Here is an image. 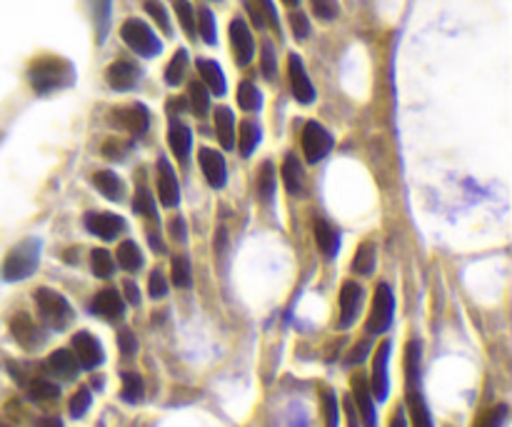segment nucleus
I'll return each mask as SVG.
<instances>
[{
    "label": "nucleus",
    "instance_id": "a211bd4d",
    "mask_svg": "<svg viewBox=\"0 0 512 427\" xmlns=\"http://www.w3.org/2000/svg\"><path fill=\"white\" fill-rule=\"evenodd\" d=\"M45 370L50 372L53 377L58 380H75L78 377V370H81V365H78V360L73 355V350H56L53 355H48L45 360Z\"/></svg>",
    "mask_w": 512,
    "mask_h": 427
},
{
    "label": "nucleus",
    "instance_id": "2f4dec72",
    "mask_svg": "<svg viewBox=\"0 0 512 427\" xmlns=\"http://www.w3.org/2000/svg\"><path fill=\"white\" fill-rule=\"evenodd\" d=\"M188 105L198 118H206L210 111V93L203 83H190L188 85Z\"/></svg>",
    "mask_w": 512,
    "mask_h": 427
},
{
    "label": "nucleus",
    "instance_id": "f704fd0d",
    "mask_svg": "<svg viewBox=\"0 0 512 427\" xmlns=\"http://www.w3.org/2000/svg\"><path fill=\"white\" fill-rule=\"evenodd\" d=\"M237 105H240L243 111H260L263 96H260V90L250 83V81H243L240 88H237Z\"/></svg>",
    "mask_w": 512,
    "mask_h": 427
},
{
    "label": "nucleus",
    "instance_id": "20e7f679",
    "mask_svg": "<svg viewBox=\"0 0 512 427\" xmlns=\"http://www.w3.org/2000/svg\"><path fill=\"white\" fill-rule=\"evenodd\" d=\"M120 35H123L125 45H130L143 58L160 56V50H163L160 38L152 33L151 26H145L138 18H128L123 23V28H120Z\"/></svg>",
    "mask_w": 512,
    "mask_h": 427
},
{
    "label": "nucleus",
    "instance_id": "a18cd8bd",
    "mask_svg": "<svg viewBox=\"0 0 512 427\" xmlns=\"http://www.w3.org/2000/svg\"><path fill=\"white\" fill-rule=\"evenodd\" d=\"M505 420H508V405H495L493 410L480 415V420H477L475 427H502Z\"/></svg>",
    "mask_w": 512,
    "mask_h": 427
},
{
    "label": "nucleus",
    "instance_id": "5fc2aeb1",
    "mask_svg": "<svg viewBox=\"0 0 512 427\" xmlns=\"http://www.w3.org/2000/svg\"><path fill=\"white\" fill-rule=\"evenodd\" d=\"M118 345H120V353H123L125 358H130V355H136V350H138V338L133 335V330H120Z\"/></svg>",
    "mask_w": 512,
    "mask_h": 427
},
{
    "label": "nucleus",
    "instance_id": "09e8293b",
    "mask_svg": "<svg viewBox=\"0 0 512 427\" xmlns=\"http://www.w3.org/2000/svg\"><path fill=\"white\" fill-rule=\"evenodd\" d=\"M322 408H325V427H337V398L330 390H322Z\"/></svg>",
    "mask_w": 512,
    "mask_h": 427
},
{
    "label": "nucleus",
    "instance_id": "ddd939ff",
    "mask_svg": "<svg viewBox=\"0 0 512 427\" xmlns=\"http://www.w3.org/2000/svg\"><path fill=\"white\" fill-rule=\"evenodd\" d=\"M158 198L166 207H175L181 203V185L178 175L173 173V166L167 163V158L158 160Z\"/></svg>",
    "mask_w": 512,
    "mask_h": 427
},
{
    "label": "nucleus",
    "instance_id": "b1692460",
    "mask_svg": "<svg viewBox=\"0 0 512 427\" xmlns=\"http://www.w3.org/2000/svg\"><path fill=\"white\" fill-rule=\"evenodd\" d=\"M215 130H218V140L225 151H233L236 145V115L230 108H218L215 111Z\"/></svg>",
    "mask_w": 512,
    "mask_h": 427
},
{
    "label": "nucleus",
    "instance_id": "e2e57ef3",
    "mask_svg": "<svg viewBox=\"0 0 512 427\" xmlns=\"http://www.w3.org/2000/svg\"><path fill=\"white\" fill-rule=\"evenodd\" d=\"M41 427H63V423L58 417H48V420H43Z\"/></svg>",
    "mask_w": 512,
    "mask_h": 427
},
{
    "label": "nucleus",
    "instance_id": "9d476101",
    "mask_svg": "<svg viewBox=\"0 0 512 427\" xmlns=\"http://www.w3.org/2000/svg\"><path fill=\"white\" fill-rule=\"evenodd\" d=\"M11 332H13L18 345H23L26 350H35V347H41L45 343V330L38 322H33V317L26 315V313H18L11 320Z\"/></svg>",
    "mask_w": 512,
    "mask_h": 427
},
{
    "label": "nucleus",
    "instance_id": "6e6552de",
    "mask_svg": "<svg viewBox=\"0 0 512 427\" xmlns=\"http://www.w3.org/2000/svg\"><path fill=\"white\" fill-rule=\"evenodd\" d=\"M303 151L307 163L315 166L332 151V136L320 123H307L303 130Z\"/></svg>",
    "mask_w": 512,
    "mask_h": 427
},
{
    "label": "nucleus",
    "instance_id": "393cba45",
    "mask_svg": "<svg viewBox=\"0 0 512 427\" xmlns=\"http://www.w3.org/2000/svg\"><path fill=\"white\" fill-rule=\"evenodd\" d=\"M93 185L97 188V193L103 195V198H108V200H120L125 193V185L123 180L118 178L112 170H100L93 175Z\"/></svg>",
    "mask_w": 512,
    "mask_h": 427
},
{
    "label": "nucleus",
    "instance_id": "052dcab7",
    "mask_svg": "<svg viewBox=\"0 0 512 427\" xmlns=\"http://www.w3.org/2000/svg\"><path fill=\"white\" fill-rule=\"evenodd\" d=\"M345 415H347V427H361V420H358L355 408H353V395L345 398Z\"/></svg>",
    "mask_w": 512,
    "mask_h": 427
},
{
    "label": "nucleus",
    "instance_id": "4468645a",
    "mask_svg": "<svg viewBox=\"0 0 512 427\" xmlns=\"http://www.w3.org/2000/svg\"><path fill=\"white\" fill-rule=\"evenodd\" d=\"M230 45H233V53H236L237 66H248L255 53V43H252V33H250L248 23L236 18L230 23Z\"/></svg>",
    "mask_w": 512,
    "mask_h": 427
},
{
    "label": "nucleus",
    "instance_id": "de8ad7c7",
    "mask_svg": "<svg viewBox=\"0 0 512 427\" xmlns=\"http://www.w3.org/2000/svg\"><path fill=\"white\" fill-rule=\"evenodd\" d=\"M310 5H313V13L318 15L320 20H335L337 13H340L337 0H310Z\"/></svg>",
    "mask_w": 512,
    "mask_h": 427
},
{
    "label": "nucleus",
    "instance_id": "412c9836",
    "mask_svg": "<svg viewBox=\"0 0 512 427\" xmlns=\"http://www.w3.org/2000/svg\"><path fill=\"white\" fill-rule=\"evenodd\" d=\"M167 145H170L173 155H175L181 163H185L188 155H190V148H193V136H190V130H188L182 123H178V120H173L170 128H167Z\"/></svg>",
    "mask_w": 512,
    "mask_h": 427
},
{
    "label": "nucleus",
    "instance_id": "3c124183",
    "mask_svg": "<svg viewBox=\"0 0 512 427\" xmlns=\"http://www.w3.org/2000/svg\"><path fill=\"white\" fill-rule=\"evenodd\" d=\"M133 210L140 213V215H148L155 221V207H152V198L151 193L145 190V188H138V195H136V200H133Z\"/></svg>",
    "mask_w": 512,
    "mask_h": 427
},
{
    "label": "nucleus",
    "instance_id": "2eb2a0df",
    "mask_svg": "<svg viewBox=\"0 0 512 427\" xmlns=\"http://www.w3.org/2000/svg\"><path fill=\"white\" fill-rule=\"evenodd\" d=\"M85 228L103 240H112L125 230V221L112 213H88L85 215Z\"/></svg>",
    "mask_w": 512,
    "mask_h": 427
},
{
    "label": "nucleus",
    "instance_id": "680f3d73",
    "mask_svg": "<svg viewBox=\"0 0 512 427\" xmlns=\"http://www.w3.org/2000/svg\"><path fill=\"white\" fill-rule=\"evenodd\" d=\"M390 427H407V420H405L402 410H395V415L390 417Z\"/></svg>",
    "mask_w": 512,
    "mask_h": 427
},
{
    "label": "nucleus",
    "instance_id": "cd10ccee",
    "mask_svg": "<svg viewBox=\"0 0 512 427\" xmlns=\"http://www.w3.org/2000/svg\"><path fill=\"white\" fill-rule=\"evenodd\" d=\"M283 178H285V188L291 195H303L305 190V175L303 166L298 163L295 155H285V166H283Z\"/></svg>",
    "mask_w": 512,
    "mask_h": 427
},
{
    "label": "nucleus",
    "instance_id": "c756f323",
    "mask_svg": "<svg viewBox=\"0 0 512 427\" xmlns=\"http://www.w3.org/2000/svg\"><path fill=\"white\" fill-rule=\"evenodd\" d=\"M115 260H118V265H120L123 270H128V273H138L140 268H143V252H140L138 243H136V240L120 243Z\"/></svg>",
    "mask_w": 512,
    "mask_h": 427
},
{
    "label": "nucleus",
    "instance_id": "4c0bfd02",
    "mask_svg": "<svg viewBox=\"0 0 512 427\" xmlns=\"http://www.w3.org/2000/svg\"><path fill=\"white\" fill-rule=\"evenodd\" d=\"M195 33H200V38L208 43V45H215V41H218V33H215V18H213V13H210L208 8H200V11H198Z\"/></svg>",
    "mask_w": 512,
    "mask_h": 427
},
{
    "label": "nucleus",
    "instance_id": "4be33fe9",
    "mask_svg": "<svg viewBox=\"0 0 512 427\" xmlns=\"http://www.w3.org/2000/svg\"><path fill=\"white\" fill-rule=\"evenodd\" d=\"M198 73L203 78V85L208 88L213 96H225V75H222L221 66L215 60H198Z\"/></svg>",
    "mask_w": 512,
    "mask_h": 427
},
{
    "label": "nucleus",
    "instance_id": "e433bc0d",
    "mask_svg": "<svg viewBox=\"0 0 512 427\" xmlns=\"http://www.w3.org/2000/svg\"><path fill=\"white\" fill-rule=\"evenodd\" d=\"M353 270L361 273V276H373L375 270V245L373 243H362L358 252H355V260H353Z\"/></svg>",
    "mask_w": 512,
    "mask_h": 427
},
{
    "label": "nucleus",
    "instance_id": "c03bdc74",
    "mask_svg": "<svg viewBox=\"0 0 512 427\" xmlns=\"http://www.w3.org/2000/svg\"><path fill=\"white\" fill-rule=\"evenodd\" d=\"M175 13L181 18V26L185 30L188 38L195 35V15H193V5L188 0H175Z\"/></svg>",
    "mask_w": 512,
    "mask_h": 427
},
{
    "label": "nucleus",
    "instance_id": "bf43d9fd",
    "mask_svg": "<svg viewBox=\"0 0 512 427\" xmlns=\"http://www.w3.org/2000/svg\"><path fill=\"white\" fill-rule=\"evenodd\" d=\"M123 288H125V300H128V303H133V305H140V290H138V285H136L133 280H125Z\"/></svg>",
    "mask_w": 512,
    "mask_h": 427
},
{
    "label": "nucleus",
    "instance_id": "7ed1b4c3",
    "mask_svg": "<svg viewBox=\"0 0 512 427\" xmlns=\"http://www.w3.org/2000/svg\"><path fill=\"white\" fill-rule=\"evenodd\" d=\"M35 303H38V310H41L43 320L56 328V330H66L70 322H73V307L68 305V300L50 288H41L35 292Z\"/></svg>",
    "mask_w": 512,
    "mask_h": 427
},
{
    "label": "nucleus",
    "instance_id": "473e14b6",
    "mask_svg": "<svg viewBox=\"0 0 512 427\" xmlns=\"http://www.w3.org/2000/svg\"><path fill=\"white\" fill-rule=\"evenodd\" d=\"M405 377L407 387H420V343L410 340L405 350Z\"/></svg>",
    "mask_w": 512,
    "mask_h": 427
},
{
    "label": "nucleus",
    "instance_id": "9b49d317",
    "mask_svg": "<svg viewBox=\"0 0 512 427\" xmlns=\"http://www.w3.org/2000/svg\"><path fill=\"white\" fill-rule=\"evenodd\" d=\"M288 78H291V90L292 96L298 103H313L315 100V88L310 83V78H307V73H305V66L300 56H291L288 58Z\"/></svg>",
    "mask_w": 512,
    "mask_h": 427
},
{
    "label": "nucleus",
    "instance_id": "37998d69",
    "mask_svg": "<svg viewBox=\"0 0 512 427\" xmlns=\"http://www.w3.org/2000/svg\"><path fill=\"white\" fill-rule=\"evenodd\" d=\"M143 5H145V11H148V15H151L152 20L160 26V30L170 35V18H167L166 5H163L160 0H145Z\"/></svg>",
    "mask_w": 512,
    "mask_h": 427
},
{
    "label": "nucleus",
    "instance_id": "bb28decb",
    "mask_svg": "<svg viewBox=\"0 0 512 427\" xmlns=\"http://www.w3.org/2000/svg\"><path fill=\"white\" fill-rule=\"evenodd\" d=\"M315 243H318L320 252L325 258H335L337 250H340V235H337V230H332V225L318 221L315 222Z\"/></svg>",
    "mask_w": 512,
    "mask_h": 427
},
{
    "label": "nucleus",
    "instance_id": "a19ab883",
    "mask_svg": "<svg viewBox=\"0 0 512 427\" xmlns=\"http://www.w3.org/2000/svg\"><path fill=\"white\" fill-rule=\"evenodd\" d=\"M185 70H188V53H185V50H178V53L173 56V60L167 63L166 83L181 85L182 78H185Z\"/></svg>",
    "mask_w": 512,
    "mask_h": 427
},
{
    "label": "nucleus",
    "instance_id": "a878e982",
    "mask_svg": "<svg viewBox=\"0 0 512 427\" xmlns=\"http://www.w3.org/2000/svg\"><path fill=\"white\" fill-rule=\"evenodd\" d=\"M248 13L252 18V23L258 28H265V26H273L275 30H280L277 26V13L273 0H248Z\"/></svg>",
    "mask_w": 512,
    "mask_h": 427
},
{
    "label": "nucleus",
    "instance_id": "f3484780",
    "mask_svg": "<svg viewBox=\"0 0 512 427\" xmlns=\"http://www.w3.org/2000/svg\"><path fill=\"white\" fill-rule=\"evenodd\" d=\"M198 160H200L203 175H206L210 185H213V188H222L225 180H228V167H225V160H222L221 152L213 151V148H200Z\"/></svg>",
    "mask_w": 512,
    "mask_h": 427
},
{
    "label": "nucleus",
    "instance_id": "6ab92c4d",
    "mask_svg": "<svg viewBox=\"0 0 512 427\" xmlns=\"http://www.w3.org/2000/svg\"><path fill=\"white\" fill-rule=\"evenodd\" d=\"M90 313L105 317V320H120L125 313L123 298L111 288L100 290L96 298H93V303H90Z\"/></svg>",
    "mask_w": 512,
    "mask_h": 427
},
{
    "label": "nucleus",
    "instance_id": "13d9d810",
    "mask_svg": "<svg viewBox=\"0 0 512 427\" xmlns=\"http://www.w3.org/2000/svg\"><path fill=\"white\" fill-rule=\"evenodd\" d=\"M170 237L173 240H178V243H182L185 240V221L182 218H175V221H170Z\"/></svg>",
    "mask_w": 512,
    "mask_h": 427
},
{
    "label": "nucleus",
    "instance_id": "72a5a7b5",
    "mask_svg": "<svg viewBox=\"0 0 512 427\" xmlns=\"http://www.w3.org/2000/svg\"><path fill=\"white\" fill-rule=\"evenodd\" d=\"M258 195L263 203H270L273 195H275V167L270 160H265L260 173H258Z\"/></svg>",
    "mask_w": 512,
    "mask_h": 427
},
{
    "label": "nucleus",
    "instance_id": "4d7b16f0",
    "mask_svg": "<svg viewBox=\"0 0 512 427\" xmlns=\"http://www.w3.org/2000/svg\"><path fill=\"white\" fill-rule=\"evenodd\" d=\"M125 151H128V145L120 143V140H108V143L103 145V155H105V158H112V160H120L125 155Z\"/></svg>",
    "mask_w": 512,
    "mask_h": 427
},
{
    "label": "nucleus",
    "instance_id": "58836bf2",
    "mask_svg": "<svg viewBox=\"0 0 512 427\" xmlns=\"http://www.w3.org/2000/svg\"><path fill=\"white\" fill-rule=\"evenodd\" d=\"M143 392H145V387H143V377H140L138 372H125L120 398H123L125 402H140Z\"/></svg>",
    "mask_w": 512,
    "mask_h": 427
},
{
    "label": "nucleus",
    "instance_id": "7c9ffc66",
    "mask_svg": "<svg viewBox=\"0 0 512 427\" xmlns=\"http://www.w3.org/2000/svg\"><path fill=\"white\" fill-rule=\"evenodd\" d=\"M112 0H90V15L97 28V41H105L108 35V23H111Z\"/></svg>",
    "mask_w": 512,
    "mask_h": 427
},
{
    "label": "nucleus",
    "instance_id": "0eeeda50",
    "mask_svg": "<svg viewBox=\"0 0 512 427\" xmlns=\"http://www.w3.org/2000/svg\"><path fill=\"white\" fill-rule=\"evenodd\" d=\"M73 355L78 360V365L85 370H96L97 365H103L105 353H103V345L96 335L90 332H75L73 335Z\"/></svg>",
    "mask_w": 512,
    "mask_h": 427
},
{
    "label": "nucleus",
    "instance_id": "6e6d98bb",
    "mask_svg": "<svg viewBox=\"0 0 512 427\" xmlns=\"http://www.w3.org/2000/svg\"><path fill=\"white\" fill-rule=\"evenodd\" d=\"M368 353H370V340H361V343L350 350V355H347V365H361L362 360L368 358Z\"/></svg>",
    "mask_w": 512,
    "mask_h": 427
},
{
    "label": "nucleus",
    "instance_id": "39448f33",
    "mask_svg": "<svg viewBox=\"0 0 512 427\" xmlns=\"http://www.w3.org/2000/svg\"><path fill=\"white\" fill-rule=\"evenodd\" d=\"M392 315H395L392 290H390L385 283H380L377 290H375L373 310H370V317H368V332H373V335L388 332L390 325H392Z\"/></svg>",
    "mask_w": 512,
    "mask_h": 427
},
{
    "label": "nucleus",
    "instance_id": "0e129e2a",
    "mask_svg": "<svg viewBox=\"0 0 512 427\" xmlns=\"http://www.w3.org/2000/svg\"><path fill=\"white\" fill-rule=\"evenodd\" d=\"M285 3H288V5H298L300 0H285Z\"/></svg>",
    "mask_w": 512,
    "mask_h": 427
},
{
    "label": "nucleus",
    "instance_id": "f8f14e48",
    "mask_svg": "<svg viewBox=\"0 0 512 427\" xmlns=\"http://www.w3.org/2000/svg\"><path fill=\"white\" fill-rule=\"evenodd\" d=\"M362 300H365V292H362L361 285L347 280L340 290V328H350L358 320Z\"/></svg>",
    "mask_w": 512,
    "mask_h": 427
},
{
    "label": "nucleus",
    "instance_id": "49530a36",
    "mask_svg": "<svg viewBox=\"0 0 512 427\" xmlns=\"http://www.w3.org/2000/svg\"><path fill=\"white\" fill-rule=\"evenodd\" d=\"M90 402H93V398H90V390L88 387H81L73 398H70V405L68 410L73 417H83L85 413H88V408H90Z\"/></svg>",
    "mask_w": 512,
    "mask_h": 427
},
{
    "label": "nucleus",
    "instance_id": "8fccbe9b",
    "mask_svg": "<svg viewBox=\"0 0 512 427\" xmlns=\"http://www.w3.org/2000/svg\"><path fill=\"white\" fill-rule=\"evenodd\" d=\"M148 292H151L152 300H160L167 295V280L160 270H152L151 277H148Z\"/></svg>",
    "mask_w": 512,
    "mask_h": 427
},
{
    "label": "nucleus",
    "instance_id": "79ce46f5",
    "mask_svg": "<svg viewBox=\"0 0 512 427\" xmlns=\"http://www.w3.org/2000/svg\"><path fill=\"white\" fill-rule=\"evenodd\" d=\"M170 273H173V285L175 288H188L190 285V262L185 255H175L173 265H170Z\"/></svg>",
    "mask_w": 512,
    "mask_h": 427
},
{
    "label": "nucleus",
    "instance_id": "ea45409f",
    "mask_svg": "<svg viewBox=\"0 0 512 427\" xmlns=\"http://www.w3.org/2000/svg\"><path fill=\"white\" fill-rule=\"evenodd\" d=\"M90 270L96 273L97 277H111L115 273V262H112V255L108 250L97 248L90 252Z\"/></svg>",
    "mask_w": 512,
    "mask_h": 427
},
{
    "label": "nucleus",
    "instance_id": "5701e85b",
    "mask_svg": "<svg viewBox=\"0 0 512 427\" xmlns=\"http://www.w3.org/2000/svg\"><path fill=\"white\" fill-rule=\"evenodd\" d=\"M407 410L413 417V427H432V415H430L428 402L423 398L420 387H407Z\"/></svg>",
    "mask_w": 512,
    "mask_h": 427
},
{
    "label": "nucleus",
    "instance_id": "c9c22d12",
    "mask_svg": "<svg viewBox=\"0 0 512 427\" xmlns=\"http://www.w3.org/2000/svg\"><path fill=\"white\" fill-rule=\"evenodd\" d=\"M240 152L245 155V158H250L252 155V151L258 148V143H260V128H258V123H250V120H245V123L240 125Z\"/></svg>",
    "mask_w": 512,
    "mask_h": 427
},
{
    "label": "nucleus",
    "instance_id": "aec40b11",
    "mask_svg": "<svg viewBox=\"0 0 512 427\" xmlns=\"http://www.w3.org/2000/svg\"><path fill=\"white\" fill-rule=\"evenodd\" d=\"M353 395H355V402H358V408H361L362 425L377 427V413H375L373 405V392H370V385H368V380H365L362 375H358L355 383H353Z\"/></svg>",
    "mask_w": 512,
    "mask_h": 427
},
{
    "label": "nucleus",
    "instance_id": "dca6fc26",
    "mask_svg": "<svg viewBox=\"0 0 512 427\" xmlns=\"http://www.w3.org/2000/svg\"><path fill=\"white\" fill-rule=\"evenodd\" d=\"M105 81H108L112 90H130V88L138 85L140 68L136 63H128V60H115L105 70Z\"/></svg>",
    "mask_w": 512,
    "mask_h": 427
},
{
    "label": "nucleus",
    "instance_id": "864d4df0",
    "mask_svg": "<svg viewBox=\"0 0 512 427\" xmlns=\"http://www.w3.org/2000/svg\"><path fill=\"white\" fill-rule=\"evenodd\" d=\"M291 28L295 33V38H300L305 41L307 38V33H310V23H307V15L300 13V11H295L291 13Z\"/></svg>",
    "mask_w": 512,
    "mask_h": 427
},
{
    "label": "nucleus",
    "instance_id": "1a4fd4ad",
    "mask_svg": "<svg viewBox=\"0 0 512 427\" xmlns=\"http://www.w3.org/2000/svg\"><path fill=\"white\" fill-rule=\"evenodd\" d=\"M390 350H392V343L390 340H383L377 353L373 358V375H370V392L375 395V400L388 398V360Z\"/></svg>",
    "mask_w": 512,
    "mask_h": 427
},
{
    "label": "nucleus",
    "instance_id": "c85d7f7f",
    "mask_svg": "<svg viewBox=\"0 0 512 427\" xmlns=\"http://www.w3.org/2000/svg\"><path fill=\"white\" fill-rule=\"evenodd\" d=\"M23 385L28 387L30 400H35V402H56L60 398V387L56 383H50V380H45V377H30L28 383H23Z\"/></svg>",
    "mask_w": 512,
    "mask_h": 427
},
{
    "label": "nucleus",
    "instance_id": "69168bd1",
    "mask_svg": "<svg viewBox=\"0 0 512 427\" xmlns=\"http://www.w3.org/2000/svg\"><path fill=\"white\" fill-rule=\"evenodd\" d=\"M0 427H5V425H0Z\"/></svg>",
    "mask_w": 512,
    "mask_h": 427
},
{
    "label": "nucleus",
    "instance_id": "f03ea898",
    "mask_svg": "<svg viewBox=\"0 0 512 427\" xmlns=\"http://www.w3.org/2000/svg\"><path fill=\"white\" fill-rule=\"evenodd\" d=\"M38 260H41V243H38L35 237H28V240L18 243V245L8 252L0 276H3V280H8V283L26 280V277H30L38 270Z\"/></svg>",
    "mask_w": 512,
    "mask_h": 427
},
{
    "label": "nucleus",
    "instance_id": "423d86ee",
    "mask_svg": "<svg viewBox=\"0 0 512 427\" xmlns=\"http://www.w3.org/2000/svg\"><path fill=\"white\" fill-rule=\"evenodd\" d=\"M111 120L118 128L128 130L133 138H140L148 133V125H151V111L143 105V103H133V105H125L118 111L111 113Z\"/></svg>",
    "mask_w": 512,
    "mask_h": 427
},
{
    "label": "nucleus",
    "instance_id": "603ef678",
    "mask_svg": "<svg viewBox=\"0 0 512 427\" xmlns=\"http://www.w3.org/2000/svg\"><path fill=\"white\" fill-rule=\"evenodd\" d=\"M277 73V63H275V48H273V43L265 41L263 43V75L268 81H273Z\"/></svg>",
    "mask_w": 512,
    "mask_h": 427
},
{
    "label": "nucleus",
    "instance_id": "f257e3e1",
    "mask_svg": "<svg viewBox=\"0 0 512 427\" xmlns=\"http://www.w3.org/2000/svg\"><path fill=\"white\" fill-rule=\"evenodd\" d=\"M28 78L30 85L35 88V93L48 96V93H53V90H60V88L73 85V81H75V70H73V66H70L66 58L45 56L30 66Z\"/></svg>",
    "mask_w": 512,
    "mask_h": 427
}]
</instances>
